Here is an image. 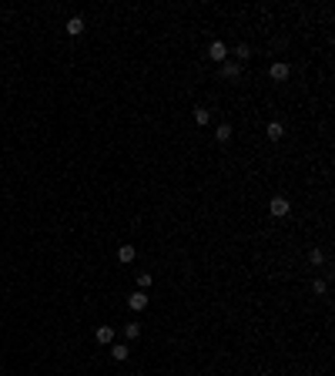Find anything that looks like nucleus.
I'll return each mask as SVG.
<instances>
[{
	"label": "nucleus",
	"instance_id": "obj_17",
	"mask_svg": "<svg viewBox=\"0 0 335 376\" xmlns=\"http://www.w3.org/2000/svg\"><path fill=\"white\" fill-rule=\"evenodd\" d=\"M151 282H154V276H151V272H141V276H138V286H141V289H148Z\"/></svg>",
	"mask_w": 335,
	"mask_h": 376
},
{
	"label": "nucleus",
	"instance_id": "obj_9",
	"mask_svg": "<svg viewBox=\"0 0 335 376\" xmlns=\"http://www.w3.org/2000/svg\"><path fill=\"white\" fill-rule=\"evenodd\" d=\"M64 31L70 34V37H80V34H84V17H70V21L64 24Z\"/></svg>",
	"mask_w": 335,
	"mask_h": 376
},
{
	"label": "nucleus",
	"instance_id": "obj_14",
	"mask_svg": "<svg viewBox=\"0 0 335 376\" xmlns=\"http://www.w3.org/2000/svg\"><path fill=\"white\" fill-rule=\"evenodd\" d=\"M234 57H238V61H248V57H252V47H248V44H238V47H234Z\"/></svg>",
	"mask_w": 335,
	"mask_h": 376
},
{
	"label": "nucleus",
	"instance_id": "obj_11",
	"mask_svg": "<svg viewBox=\"0 0 335 376\" xmlns=\"http://www.w3.org/2000/svg\"><path fill=\"white\" fill-rule=\"evenodd\" d=\"M128 353H131V349H128V343H111V356L118 359V363H124V359H128Z\"/></svg>",
	"mask_w": 335,
	"mask_h": 376
},
{
	"label": "nucleus",
	"instance_id": "obj_5",
	"mask_svg": "<svg viewBox=\"0 0 335 376\" xmlns=\"http://www.w3.org/2000/svg\"><path fill=\"white\" fill-rule=\"evenodd\" d=\"M222 78L238 81V78H242V64H238V61H224V64H222Z\"/></svg>",
	"mask_w": 335,
	"mask_h": 376
},
{
	"label": "nucleus",
	"instance_id": "obj_2",
	"mask_svg": "<svg viewBox=\"0 0 335 376\" xmlns=\"http://www.w3.org/2000/svg\"><path fill=\"white\" fill-rule=\"evenodd\" d=\"M128 309H131V312H144L148 309V292H144V289H138V292L128 296Z\"/></svg>",
	"mask_w": 335,
	"mask_h": 376
},
{
	"label": "nucleus",
	"instance_id": "obj_6",
	"mask_svg": "<svg viewBox=\"0 0 335 376\" xmlns=\"http://www.w3.org/2000/svg\"><path fill=\"white\" fill-rule=\"evenodd\" d=\"M265 134H268V141H282V138H285V124L282 121H268Z\"/></svg>",
	"mask_w": 335,
	"mask_h": 376
},
{
	"label": "nucleus",
	"instance_id": "obj_15",
	"mask_svg": "<svg viewBox=\"0 0 335 376\" xmlns=\"http://www.w3.org/2000/svg\"><path fill=\"white\" fill-rule=\"evenodd\" d=\"M312 292H315V296H325V292H328V282H325V279H315V282H312Z\"/></svg>",
	"mask_w": 335,
	"mask_h": 376
},
{
	"label": "nucleus",
	"instance_id": "obj_13",
	"mask_svg": "<svg viewBox=\"0 0 335 376\" xmlns=\"http://www.w3.org/2000/svg\"><path fill=\"white\" fill-rule=\"evenodd\" d=\"M212 121V108H194V124H208Z\"/></svg>",
	"mask_w": 335,
	"mask_h": 376
},
{
	"label": "nucleus",
	"instance_id": "obj_10",
	"mask_svg": "<svg viewBox=\"0 0 335 376\" xmlns=\"http://www.w3.org/2000/svg\"><path fill=\"white\" fill-rule=\"evenodd\" d=\"M232 124H218V128H214V141H222V144H228L232 141Z\"/></svg>",
	"mask_w": 335,
	"mask_h": 376
},
{
	"label": "nucleus",
	"instance_id": "obj_3",
	"mask_svg": "<svg viewBox=\"0 0 335 376\" xmlns=\"http://www.w3.org/2000/svg\"><path fill=\"white\" fill-rule=\"evenodd\" d=\"M208 57L218 61V64H224V61H228V47H224L222 41H212V44H208Z\"/></svg>",
	"mask_w": 335,
	"mask_h": 376
},
{
	"label": "nucleus",
	"instance_id": "obj_8",
	"mask_svg": "<svg viewBox=\"0 0 335 376\" xmlns=\"http://www.w3.org/2000/svg\"><path fill=\"white\" fill-rule=\"evenodd\" d=\"M118 259H121L124 266H131L134 259H138V249H134L131 242H128V245H121V249H118Z\"/></svg>",
	"mask_w": 335,
	"mask_h": 376
},
{
	"label": "nucleus",
	"instance_id": "obj_4",
	"mask_svg": "<svg viewBox=\"0 0 335 376\" xmlns=\"http://www.w3.org/2000/svg\"><path fill=\"white\" fill-rule=\"evenodd\" d=\"M268 74H272V81H288L292 67L285 64V61H275V64H272V71H268Z\"/></svg>",
	"mask_w": 335,
	"mask_h": 376
},
{
	"label": "nucleus",
	"instance_id": "obj_16",
	"mask_svg": "<svg viewBox=\"0 0 335 376\" xmlns=\"http://www.w3.org/2000/svg\"><path fill=\"white\" fill-rule=\"evenodd\" d=\"M308 259H312V266H322V262H325V252H322V249H312V252H308Z\"/></svg>",
	"mask_w": 335,
	"mask_h": 376
},
{
	"label": "nucleus",
	"instance_id": "obj_12",
	"mask_svg": "<svg viewBox=\"0 0 335 376\" xmlns=\"http://www.w3.org/2000/svg\"><path fill=\"white\" fill-rule=\"evenodd\" d=\"M138 336H141V326H138V322H124V339L131 343V339H138Z\"/></svg>",
	"mask_w": 335,
	"mask_h": 376
},
{
	"label": "nucleus",
	"instance_id": "obj_1",
	"mask_svg": "<svg viewBox=\"0 0 335 376\" xmlns=\"http://www.w3.org/2000/svg\"><path fill=\"white\" fill-rule=\"evenodd\" d=\"M288 212H292V202L285 199V195H275V199L268 202V215H272V219H285Z\"/></svg>",
	"mask_w": 335,
	"mask_h": 376
},
{
	"label": "nucleus",
	"instance_id": "obj_7",
	"mask_svg": "<svg viewBox=\"0 0 335 376\" xmlns=\"http://www.w3.org/2000/svg\"><path fill=\"white\" fill-rule=\"evenodd\" d=\"M94 339H98L100 346H111L114 343V329L111 326H98V329H94Z\"/></svg>",
	"mask_w": 335,
	"mask_h": 376
}]
</instances>
